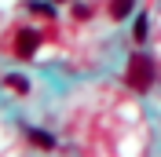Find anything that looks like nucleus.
<instances>
[{
    "label": "nucleus",
    "instance_id": "0eeeda50",
    "mask_svg": "<svg viewBox=\"0 0 161 157\" xmlns=\"http://www.w3.org/2000/svg\"><path fill=\"white\" fill-rule=\"evenodd\" d=\"M147 22H150L147 15H139V19H136V40H139V44L147 40Z\"/></svg>",
    "mask_w": 161,
    "mask_h": 157
},
{
    "label": "nucleus",
    "instance_id": "f257e3e1",
    "mask_svg": "<svg viewBox=\"0 0 161 157\" xmlns=\"http://www.w3.org/2000/svg\"><path fill=\"white\" fill-rule=\"evenodd\" d=\"M125 80H128V88H136V91H150V84L158 80V66H154V59L143 55V51H136V55L128 59Z\"/></svg>",
    "mask_w": 161,
    "mask_h": 157
},
{
    "label": "nucleus",
    "instance_id": "423d86ee",
    "mask_svg": "<svg viewBox=\"0 0 161 157\" xmlns=\"http://www.w3.org/2000/svg\"><path fill=\"white\" fill-rule=\"evenodd\" d=\"M30 11H37V15H44V19H51V15H55V11H51V4H44V0H33Z\"/></svg>",
    "mask_w": 161,
    "mask_h": 157
},
{
    "label": "nucleus",
    "instance_id": "39448f33",
    "mask_svg": "<svg viewBox=\"0 0 161 157\" xmlns=\"http://www.w3.org/2000/svg\"><path fill=\"white\" fill-rule=\"evenodd\" d=\"M4 84H8L11 91H19V95H26V91H30V80L22 77V73H11V77H4Z\"/></svg>",
    "mask_w": 161,
    "mask_h": 157
},
{
    "label": "nucleus",
    "instance_id": "f03ea898",
    "mask_svg": "<svg viewBox=\"0 0 161 157\" xmlns=\"http://www.w3.org/2000/svg\"><path fill=\"white\" fill-rule=\"evenodd\" d=\"M37 48H40V33L30 30V26L19 30V37H15V51H19L22 59H33V51H37Z\"/></svg>",
    "mask_w": 161,
    "mask_h": 157
},
{
    "label": "nucleus",
    "instance_id": "20e7f679",
    "mask_svg": "<svg viewBox=\"0 0 161 157\" xmlns=\"http://www.w3.org/2000/svg\"><path fill=\"white\" fill-rule=\"evenodd\" d=\"M26 135H30V143H33V146H40V150H55V139H51L48 132H37V128H30Z\"/></svg>",
    "mask_w": 161,
    "mask_h": 157
},
{
    "label": "nucleus",
    "instance_id": "7ed1b4c3",
    "mask_svg": "<svg viewBox=\"0 0 161 157\" xmlns=\"http://www.w3.org/2000/svg\"><path fill=\"white\" fill-rule=\"evenodd\" d=\"M132 8H136V0H114V4H110V19H128V15H132Z\"/></svg>",
    "mask_w": 161,
    "mask_h": 157
}]
</instances>
